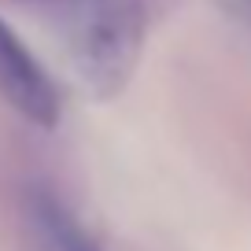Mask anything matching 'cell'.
Returning a JSON list of instances; mask_svg holds the SVG:
<instances>
[{"instance_id":"cell-4","label":"cell","mask_w":251,"mask_h":251,"mask_svg":"<svg viewBox=\"0 0 251 251\" xmlns=\"http://www.w3.org/2000/svg\"><path fill=\"white\" fill-rule=\"evenodd\" d=\"M218 8L229 11L233 19H240V23H251V0H218Z\"/></svg>"},{"instance_id":"cell-2","label":"cell","mask_w":251,"mask_h":251,"mask_svg":"<svg viewBox=\"0 0 251 251\" xmlns=\"http://www.w3.org/2000/svg\"><path fill=\"white\" fill-rule=\"evenodd\" d=\"M0 96L41 129L59 122V93L52 78L4 19H0Z\"/></svg>"},{"instance_id":"cell-3","label":"cell","mask_w":251,"mask_h":251,"mask_svg":"<svg viewBox=\"0 0 251 251\" xmlns=\"http://www.w3.org/2000/svg\"><path fill=\"white\" fill-rule=\"evenodd\" d=\"M33 222H37L41 236L52 251H100L93 236L74 222V214L48 192L33 196Z\"/></svg>"},{"instance_id":"cell-1","label":"cell","mask_w":251,"mask_h":251,"mask_svg":"<svg viewBox=\"0 0 251 251\" xmlns=\"http://www.w3.org/2000/svg\"><path fill=\"white\" fill-rule=\"evenodd\" d=\"M37 4L78 85L111 100L133 78L144 48V0H23Z\"/></svg>"}]
</instances>
